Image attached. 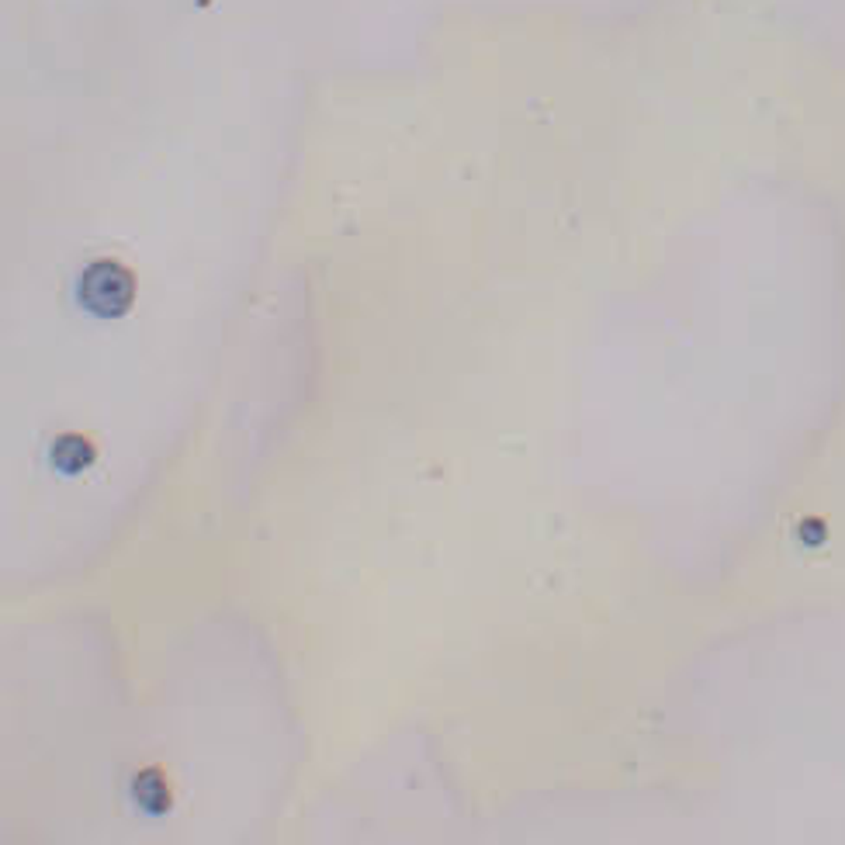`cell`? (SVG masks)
<instances>
[{"label": "cell", "instance_id": "1", "mask_svg": "<svg viewBox=\"0 0 845 845\" xmlns=\"http://www.w3.org/2000/svg\"><path fill=\"white\" fill-rule=\"evenodd\" d=\"M132 274L121 267V264H90L87 274L81 281V298L83 305L94 312V316H121L132 302Z\"/></svg>", "mask_w": 845, "mask_h": 845}, {"label": "cell", "instance_id": "2", "mask_svg": "<svg viewBox=\"0 0 845 845\" xmlns=\"http://www.w3.org/2000/svg\"><path fill=\"white\" fill-rule=\"evenodd\" d=\"M132 794H135L139 807H146V810H153V814L166 810V804H170V797H166V783H163L160 769H146V772H139V776H135V783H132Z\"/></svg>", "mask_w": 845, "mask_h": 845}, {"label": "cell", "instance_id": "3", "mask_svg": "<svg viewBox=\"0 0 845 845\" xmlns=\"http://www.w3.org/2000/svg\"><path fill=\"white\" fill-rule=\"evenodd\" d=\"M52 457H56V465H59L63 472H81V468H87V465H90L94 450H90V447H87V441H81V437H63V441L56 443Z\"/></svg>", "mask_w": 845, "mask_h": 845}, {"label": "cell", "instance_id": "4", "mask_svg": "<svg viewBox=\"0 0 845 845\" xmlns=\"http://www.w3.org/2000/svg\"><path fill=\"white\" fill-rule=\"evenodd\" d=\"M797 534L804 537V544H810V548H814V544H821V541H825V524H821V520H804V524L797 526Z\"/></svg>", "mask_w": 845, "mask_h": 845}]
</instances>
